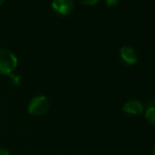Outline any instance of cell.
<instances>
[{
	"mask_svg": "<svg viewBox=\"0 0 155 155\" xmlns=\"http://www.w3.org/2000/svg\"><path fill=\"white\" fill-rule=\"evenodd\" d=\"M18 65V59L13 52L8 49L0 48V74L8 75L13 74Z\"/></svg>",
	"mask_w": 155,
	"mask_h": 155,
	"instance_id": "obj_1",
	"label": "cell"
},
{
	"mask_svg": "<svg viewBox=\"0 0 155 155\" xmlns=\"http://www.w3.org/2000/svg\"><path fill=\"white\" fill-rule=\"evenodd\" d=\"M50 109V100L45 95H37L33 97L28 106V112L32 116L39 117L47 114Z\"/></svg>",
	"mask_w": 155,
	"mask_h": 155,
	"instance_id": "obj_2",
	"label": "cell"
},
{
	"mask_svg": "<svg viewBox=\"0 0 155 155\" xmlns=\"http://www.w3.org/2000/svg\"><path fill=\"white\" fill-rule=\"evenodd\" d=\"M52 8L59 16H68L74 10V0H53Z\"/></svg>",
	"mask_w": 155,
	"mask_h": 155,
	"instance_id": "obj_3",
	"label": "cell"
},
{
	"mask_svg": "<svg viewBox=\"0 0 155 155\" xmlns=\"http://www.w3.org/2000/svg\"><path fill=\"white\" fill-rule=\"evenodd\" d=\"M119 57L121 61L127 65H134L137 62V53L135 49L131 45H124L119 50Z\"/></svg>",
	"mask_w": 155,
	"mask_h": 155,
	"instance_id": "obj_4",
	"label": "cell"
},
{
	"mask_svg": "<svg viewBox=\"0 0 155 155\" xmlns=\"http://www.w3.org/2000/svg\"><path fill=\"white\" fill-rule=\"evenodd\" d=\"M123 111L126 114L131 115V116H137V115L143 113V106L139 100L130 99L124 104Z\"/></svg>",
	"mask_w": 155,
	"mask_h": 155,
	"instance_id": "obj_5",
	"label": "cell"
},
{
	"mask_svg": "<svg viewBox=\"0 0 155 155\" xmlns=\"http://www.w3.org/2000/svg\"><path fill=\"white\" fill-rule=\"evenodd\" d=\"M145 118L148 124L155 126V98L151 99L143 108Z\"/></svg>",
	"mask_w": 155,
	"mask_h": 155,
	"instance_id": "obj_6",
	"label": "cell"
},
{
	"mask_svg": "<svg viewBox=\"0 0 155 155\" xmlns=\"http://www.w3.org/2000/svg\"><path fill=\"white\" fill-rule=\"evenodd\" d=\"M10 79H11V81H12V84H15V86H19V84H20V82H21L20 76L15 75L14 73L10 75Z\"/></svg>",
	"mask_w": 155,
	"mask_h": 155,
	"instance_id": "obj_7",
	"label": "cell"
},
{
	"mask_svg": "<svg viewBox=\"0 0 155 155\" xmlns=\"http://www.w3.org/2000/svg\"><path fill=\"white\" fill-rule=\"evenodd\" d=\"M84 5H95L99 0H78Z\"/></svg>",
	"mask_w": 155,
	"mask_h": 155,
	"instance_id": "obj_8",
	"label": "cell"
},
{
	"mask_svg": "<svg viewBox=\"0 0 155 155\" xmlns=\"http://www.w3.org/2000/svg\"><path fill=\"white\" fill-rule=\"evenodd\" d=\"M104 2H106L107 6H109V8H114V6H116L118 4L119 0H104Z\"/></svg>",
	"mask_w": 155,
	"mask_h": 155,
	"instance_id": "obj_9",
	"label": "cell"
},
{
	"mask_svg": "<svg viewBox=\"0 0 155 155\" xmlns=\"http://www.w3.org/2000/svg\"><path fill=\"white\" fill-rule=\"evenodd\" d=\"M0 155H11V154H10V152L5 149V148L0 147Z\"/></svg>",
	"mask_w": 155,
	"mask_h": 155,
	"instance_id": "obj_10",
	"label": "cell"
},
{
	"mask_svg": "<svg viewBox=\"0 0 155 155\" xmlns=\"http://www.w3.org/2000/svg\"><path fill=\"white\" fill-rule=\"evenodd\" d=\"M5 1V0H0V6L2 5V4H3V2Z\"/></svg>",
	"mask_w": 155,
	"mask_h": 155,
	"instance_id": "obj_11",
	"label": "cell"
},
{
	"mask_svg": "<svg viewBox=\"0 0 155 155\" xmlns=\"http://www.w3.org/2000/svg\"><path fill=\"white\" fill-rule=\"evenodd\" d=\"M153 155H155V146H154V148H153Z\"/></svg>",
	"mask_w": 155,
	"mask_h": 155,
	"instance_id": "obj_12",
	"label": "cell"
}]
</instances>
